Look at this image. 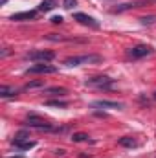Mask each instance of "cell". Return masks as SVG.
<instances>
[{"instance_id": "cell-17", "label": "cell", "mask_w": 156, "mask_h": 158, "mask_svg": "<svg viewBox=\"0 0 156 158\" xmlns=\"http://www.w3.org/2000/svg\"><path fill=\"white\" fill-rule=\"evenodd\" d=\"M24 140H30V132H26V131H20V132H17V134H15L13 145H15V143H18V142H24Z\"/></svg>"}, {"instance_id": "cell-2", "label": "cell", "mask_w": 156, "mask_h": 158, "mask_svg": "<svg viewBox=\"0 0 156 158\" xmlns=\"http://www.w3.org/2000/svg\"><path fill=\"white\" fill-rule=\"evenodd\" d=\"M86 86H92V88H99V90H110L114 88V79L109 77V76H96V77H90L84 81Z\"/></svg>"}, {"instance_id": "cell-22", "label": "cell", "mask_w": 156, "mask_h": 158, "mask_svg": "<svg viewBox=\"0 0 156 158\" xmlns=\"http://www.w3.org/2000/svg\"><path fill=\"white\" fill-rule=\"evenodd\" d=\"M76 4H77V0H63V7L64 9H72Z\"/></svg>"}, {"instance_id": "cell-16", "label": "cell", "mask_w": 156, "mask_h": 158, "mask_svg": "<svg viewBox=\"0 0 156 158\" xmlns=\"http://www.w3.org/2000/svg\"><path fill=\"white\" fill-rule=\"evenodd\" d=\"M40 86H44V81L39 79V81H30V83H26L24 86H22V90H33V88H40Z\"/></svg>"}, {"instance_id": "cell-3", "label": "cell", "mask_w": 156, "mask_h": 158, "mask_svg": "<svg viewBox=\"0 0 156 158\" xmlns=\"http://www.w3.org/2000/svg\"><path fill=\"white\" fill-rule=\"evenodd\" d=\"M26 59L37 61V63H48V61L55 59V53L51 50H33V52L26 53Z\"/></svg>"}, {"instance_id": "cell-4", "label": "cell", "mask_w": 156, "mask_h": 158, "mask_svg": "<svg viewBox=\"0 0 156 158\" xmlns=\"http://www.w3.org/2000/svg\"><path fill=\"white\" fill-rule=\"evenodd\" d=\"M26 125H28V127H33V129H39V131H55V127H53L51 123H48L46 119L39 118V116H35V114H30V116H28Z\"/></svg>"}, {"instance_id": "cell-13", "label": "cell", "mask_w": 156, "mask_h": 158, "mask_svg": "<svg viewBox=\"0 0 156 158\" xmlns=\"http://www.w3.org/2000/svg\"><path fill=\"white\" fill-rule=\"evenodd\" d=\"M117 145H121V147H136L138 142H136L132 136H123V138L117 140Z\"/></svg>"}, {"instance_id": "cell-11", "label": "cell", "mask_w": 156, "mask_h": 158, "mask_svg": "<svg viewBox=\"0 0 156 158\" xmlns=\"http://www.w3.org/2000/svg\"><path fill=\"white\" fill-rule=\"evenodd\" d=\"M55 6H57V0H42L39 4V11L40 13H48V11H51Z\"/></svg>"}, {"instance_id": "cell-6", "label": "cell", "mask_w": 156, "mask_h": 158, "mask_svg": "<svg viewBox=\"0 0 156 158\" xmlns=\"http://www.w3.org/2000/svg\"><path fill=\"white\" fill-rule=\"evenodd\" d=\"M55 72H57V66H51V64H46V63L33 64L26 70V74H55Z\"/></svg>"}, {"instance_id": "cell-27", "label": "cell", "mask_w": 156, "mask_h": 158, "mask_svg": "<svg viewBox=\"0 0 156 158\" xmlns=\"http://www.w3.org/2000/svg\"><path fill=\"white\" fill-rule=\"evenodd\" d=\"M153 99H156V90H154V94H153Z\"/></svg>"}, {"instance_id": "cell-21", "label": "cell", "mask_w": 156, "mask_h": 158, "mask_svg": "<svg viewBox=\"0 0 156 158\" xmlns=\"http://www.w3.org/2000/svg\"><path fill=\"white\" fill-rule=\"evenodd\" d=\"M44 39L53 40V42H59V40H66L63 35H57V33H50V35H44Z\"/></svg>"}, {"instance_id": "cell-20", "label": "cell", "mask_w": 156, "mask_h": 158, "mask_svg": "<svg viewBox=\"0 0 156 158\" xmlns=\"http://www.w3.org/2000/svg\"><path fill=\"white\" fill-rule=\"evenodd\" d=\"M46 105H48V107H57V109H66V107H68L64 101H59V99H55V101H46Z\"/></svg>"}, {"instance_id": "cell-5", "label": "cell", "mask_w": 156, "mask_h": 158, "mask_svg": "<svg viewBox=\"0 0 156 158\" xmlns=\"http://www.w3.org/2000/svg\"><path fill=\"white\" fill-rule=\"evenodd\" d=\"M151 53H153V48L147 46V44H138V46H134V48H130L127 52V55L130 59H142V57H147Z\"/></svg>"}, {"instance_id": "cell-19", "label": "cell", "mask_w": 156, "mask_h": 158, "mask_svg": "<svg viewBox=\"0 0 156 158\" xmlns=\"http://www.w3.org/2000/svg\"><path fill=\"white\" fill-rule=\"evenodd\" d=\"M72 142H88V134H84V132H76L74 136H72Z\"/></svg>"}, {"instance_id": "cell-18", "label": "cell", "mask_w": 156, "mask_h": 158, "mask_svg": "<svg viewBox=\"0 0 156 158\" xmlns=\"http://www.w3.org/2000/svg\"><path fill=\"white\" fill-rule=\"evenodd\" d=\"M140 22H142L143 26H153V24H156V15H147V17H142V19H140Z\"/></svg>"}, {"instance_id": "cell-10", "label": "cell", "mask_w": 156, "mask_h": 158, "mask_svg": "<svg viewBox=\"0 0 156 158\" xmlns=\"http://www.w3.org/2000/svg\"><path fill=\"white\" fill-rule=\"evenodd\" d=\"M37 17V11H22V13H13L11 20H33Z\"/></svg>"}, {"instance_id": "cell-9", "label": "cell", "mask_w": 156, "mask_h": 158, "mask_svg": "<svg viewBox=\"0 0 156 158\" xmlns=\"http://www.w3.org/2000/svg\"><path fill=\"white\" fill-rule=\"evenodd\" d=\"M92 107H99V109H123V103L117 101H109V99H101V101H94Z\"/></svg>"}, {"instance_id": "cell-14", "label": "cell", "mask_w": 156, "mask_h": 158, "mask_svg": "<svg viewBox=\"0 0 156 158\" xmlns=\"http://www.w3.org/2000/svg\"><path fill=\"white\" fill-rule=\"evenodd\" d=\"M17 94H18V90L13 88V86H0V96L2 98H15Z\"/></svg>"}, {"instance_id": "cell-12", "label": "cell", "mask_w": 156, "mask_h": 158, "mask_svg": "<svg viewBox=\"0 0 156 158\" xmlns=\"http://www.w3.org/2000/svg\"><path fill=\"white\" fill-rule=\"evenodd\" d=\"M44 92H46L48 96H57V98H59V96H66V94H68V90H66V88H63V86H51V88H46Z\"/></svg>"}, {"instance_id": "cell-23", "label": "cell", "mask_w": 156, "mask_h": 158, "mask_svg": "<svg viewBox=\"0 0 156 158\" xmlns=\"http://www.w3.org/2000/svg\"><path fill=\"white\" fill-rule=\"evenodd\" d=\"M50 20H51L53 24H61V22H63V17H61V15H55V17H51Z\"/></svg>"}, {"instance_id": "cell-26", "label": "cell", "mask_w": 156, "mask_h": 158, "mask_svg": "<svg viewBox=\"0 0 156 158\" xmlns=\"http://www.w3.org/2000/svg\"><path fill=\"white\" fill-rule=\"evenodd\" d=\"M6 2H7V0H0V4H2V6H4V4H6Z\"/></svg>"}, {"instance_id": "cell-8", "label": "cell", "mask_w": 156, "mask_h": 158, "mask_svg": "<svg viewBox=\"0 0 156 158\" xmlns=\"http://www.w3.org/2000/svg\"><path fill=\"white\" fill-rule=\"evenodd\" d=\"M147 0H136V2H129V4H117L116 7H112L110 11L112 13H123V11H129V9H134V7H142L145 6Z\"/></svg>"}, {"instance_id": "cell-25", "label": "cell", "mask_w": 156, "mask_h": 158, "mask_svg": "<svg viewBox=\"0 0 156 158\" xmlns=\"http://www.w3.org/2000/svg\"><path fill=\"white\" fill-rule=\"evenodd\" d=\"M156 0H147V4H154Z\"/></svg>"}, {"instance_id": "cell-24", "label": "cell", "mask_w": 156, "mask_h": 158, "mask_svg": "<svg viewBox=\"0 0 156 158\" xmlns=\"http://www.w3.org/2000/svg\"><path fill=\"white\" fill-rule=\"evenodd\" d=\"M6 55H9V48H4V52H2V57H6Z\"/></svg>"}, {"instance_id": "cell-7", "label": "cell", "mask_w": 156, "mask_h": 158, "mask_svg": "<svg viewBox=\"0 0 156 158\" xmlns=\"http://www.w3.org/2000/svg\"><path fill=\"white\" fill-rule=\"evenodd\" d=\"M74 20H77L79 24H83V26L94 28V30H97V28H99V22H97L94 17L86 15V13H76V15H74Z\"/></svg>"}, {"instance_id": "cell-1", "label": "cell", "mask_w": 156, "mask_h": 158, "mask_svg": "<svg viewBox=\"0 0 156 158\" xmlns=\"http://www.w3.org/2000/svg\"><path fill=\"white\" fill-rule=\"evenodd\" d=\"M101 61H103L101 55L90 53V55H74V57H68V59H64V64L66 66H81V64H97Z\"/></svg>"}, {"instance_id": "cell-15", "label": "cell", "mask_w": 156, "mask_h": 158, "mask_svg": "<svg viewBox=\"0 0 156 158\" xmlns=\"http://www.w3.org/2000/svg\"><path fill=\"white\" fill-rule=\"evenodd\" d=\"M15 147H17V149H20V151H28V149L35 147V142H31V140H24V142L15 143Z\"/></svg>"}]
</instances>
